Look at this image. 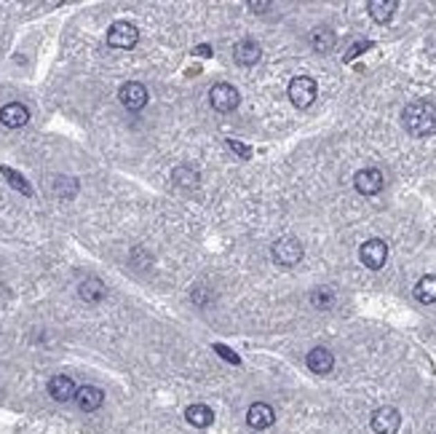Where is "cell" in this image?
<instances>
[{"label":"cell","mask_w":436,"mask_h":434,"mask_svg":"<svg viewBox=\"0 0 436 434\" xmlns=\"http://www.w3.org/2000/svg\"><path fill=\"white\" fill-rule=\"evenodd\" d=\"M401 124L412 137H431L436 134V105L426 100L410 102L401 113Z\"/></svg>","instance_id":"6da1fadb"},{"label":"cell","mask_w":436,"mask_h":434,"mask_svg":"<svg viewBox=\"0 0 436 434\" xmlns=\"http://www.w3.org/2000/svg\"><path fill=\"white\" fill-rule=\"evenodd\" d=\"M287 94H289L292 105L302 110V107L314 105V100H316V94H318V86H316V81H314V78H308V75H300V78H292L289 89H287Z\"/></svg>","instance_id":"7a4b0ae2"},{"label":"cell","mask_w":436,"mask_h":434,"mask_svg":"<svg viewBox=\"0 0 436 434\" xmlns=\"http://www.w3.org/2000/svg\"><path fill=\"white\" fill-rule=\"evenodd\" d=\"M273 252V260H276L278 266H298L300 260H302V244H300L295 236H284V239H278L276 244L271 247Z\"/></svg>","instance_id":"3957f363"},{"label":"cell","mask_w":436,"mask_h":434,"mask_svg":"<svg viewBox=\"0 0 436 434\" xmlns=\"http://www.w3.org/2000/svg\"><path fill=\"white\" fill-rule=\"evenodd\" d=\"M209 102L215 110L219 113H230V110H236L238 102H241V94H238L236 86H230V83H217V86H212V91H209Z\"/></svg>","instance_id":"277c9868"},{"label":"cell","mask_w":436,"mask_h":434,"mask_svg":"<svg viewBox=\"0 0 436 434\" xmlns=\"http://www.w3.org/2000/svg\"><path fill=\"white\" fill-rule=\"evenodd\" d=\"M358 257H361V263H364L367 269H372V271L383 269L385 260H388V244H385L383 239H370V242L361 244Z\"/></svg>","instance_id":"5b68a950"},{"label":"cell","mask_w":436,"mask_h":434,"mask_svg":"<svg viewBox=\"0 0 436 434\" xmlns=\"http://www.w3.org/2000/svg\"><path fill=\"white\" fill-rule=\"evenodd\" d=\"M139 41V30L131 21H116L110 30H107V43L113 48H134Z\"/></svg>","instance_id":"8992f818"},{"label":"cell","mask_w":436,"mask_h":434,"mask_svg":"<svg viewBox=\"0 0 436 434\" xmlns=\"http://www.w3.org/2000/svg\"><path fill=\"white\" fill-rule=\"evenodd\" d=\"M372 432L375 434H397L399 426H401V415H399L397 408L385 405V408H377L372 413V421H370Z\"/></svg>","instance_id":"52a82bcc"},{"label":"cell","mask_w":436,"mask_h":434,"mask_svg":"<svg viewBox=\"0 0 436 434\" xmlns=\"http://www.w3.org/2000/svg\"><path fill=\"white\" fill-rule=\"evenodd\" d=\"M383 172L375 169V166H367V169H361L356 172V177H354V186H356L358 193H364V196H375L383 190Z\"/></svg>","instance_id":"ba28073f"},{"label":"cell","mask_w":436,"mask_h":434,"mask_svg":"<svg viewBox=\"0 0 436 434\" xmlns=\"http://www.w3.org/2000/svg\"><path fill=\"white\" fill-rule=\"evenodd\" d=\"M120 105L126 107V110H131V113H137V110H142L145 105H147V89L142 86V83L131 81L126 83L123 89H120Z\"/></svg>","instance_id":"9c48e42d"},{"label":"cell","mask_w":436,"mask_h":434,"mask_svg":"<svg viewBox=\"0 0 436 434\" xmlns=\"http://www.w3.org/2000/svg\"><path fill=\"white\" fill-rule=\"evenodd\" d=\"M273 421H276V413H273V408L265 405V402H255V405L246 410V424H249L252 429H257V432L271 429Z\"/></svg>","instance_id":"30bf717a"},{"label":"cell","mask_w":436,"mask_h":434,"mask_svg":"<svg viewBox=\"0 0 436 434\" xmlns=\"http://www.w3.org/2000/svg\"><path fill=\"white\" fill-rule=\"evenodd\" d=\"M0 121H3V126H8V129H19V126H24L30 121V110L21 102H8L0 107Z\"/></svg>","instance_id":"8fae6325"},{"label":"cell","mask_w":436,"mask_h":434,"mask_svg":"<svg viewBox=\"0 0 436 434\" xmlns=\"http://www.w3.org/2000/svg\"><path fill=\"white\" fill-rule=\"evenodd\" d=\"M233 57H236V62L241 67H249V64H257L260 57H262V48H260L257 41H252V38H244V41L236 43V48H233Z\"/></svg>","instance_id":"7c38bea8"},{"label":"cell","mask_w":436,"mask_h":434,"mask_svg":"<svg viewBox=\"0 0 436 434\" xmlns=\"http://www.w3.org/2000/svg\"><path fill=\"white\" fill-rule=\"evenodd\" d=\"M308 368L316 372V375H327V372H332V368H335V356H332L329 349L316 346V349L308 352Z\"/></svg>","instance_id":"4fadbf2b"},{"label":"cell","mask_w":436,"mask_h":434,"mask_svg":"<svg viewBox=\"0 0 436 434\" xmlns=\"http://www.w3.org/2000/svg\"><path fill=\"white\" fill-rule=\"evenodd\" d=\"M48 394L57 399V402H67V399H73L78 389H75V383H73V378H67V375H54L51 381H48Z\"/></svg>","instance_id":"5bb4252c"},{"label":"cell","mask_w":436,"mask_h":434,"mask_svg":"<svg viewBox=\"0 0 436 434\" xmlns=\"http://www.w3.org/2000/svg\"><path fill=\"white\" fill-rule=\"evenodd\" d=\"M75 402H78L80 410H86V413H94L97 408H102V402H105V394H102V389H97V386H80L78 394H75Z\"/></svg>","instance_id":"9a60e30c"},{"label":"cell","mask_w":436,"mask_h":434,"mask_svg":"<svg viewBox=\"0 0 436 434\" xmlns=\"http://www.w3.org/2000/svg\"><path fill=\"white\" fill-rule=\"evenodd\" d=\"M397 8H399L397 0H370V3H367V11H370V17H372L377 24L391 21V17L397 14Z\"/></svg>","instance_id":"2e32d148"},{"label":"cell","mask_w":436,"mask_h":434,"mask_svg":"<svg viewBox=\"0 0 436 434\" xmlns=\"http://www.w3.org/2000/svg\"><path fill=\"white\" fill-rule=\"evenodd\" d=\"M185 418L196 426V429H206V426H212V421H215V410L209 408V405H190L188 410H185Z\"/></svg>","instance_id":"e0dca14e"},{"label":"cell","mask_w":436,"mask_h":434,"mask_svg":"<svg viewBox=\"0 0 436 434\" xmlns=\"http://www.w3.org/2000/svg\"><path fill=\"white\" fill-rule=\"evenodd\" d=\"M105 284H102L97 276H89V279H83L78 287V295L86 300V303H100L102 298H105Z\"/></svg>","instance_id":"ac0fdd59"},{"label":"cell","mask_w":436,"mask_h":434,"mask_svg":"<svg viewBox=\"0 0 436 434\" xmlns=\"http://www.w3.org/2000/svg\"><path fill=\"white\" fill-rule=\"evenodd\" d=\"M172 180H174V186H179V188H188V190H193V188H199V183H201L199 172H196L193 166H188V164H179L177 169L172 172Z\"/></svg>","instance_id":"d6986e66"},{"label":"cell","mask_w":436,"mask_h":434,"mask_svg":"<svg viewBox=\"0 0 436 434\" xmlns=\"http://www.w3.org/2000/svg\"><path fill=\"white\" fill-rule=\"evenodd\" d=\"M335 33L329 30V27H316L314 33H311V46L316 48L318 54H327V51H332L335 48Z\"/></svg>","instance_id":"ffe728a7"},{"label":"cell","mask_w":436,"mask_h":434,"mask_svg":"<svg viewBox=\"0 0 436 434\" xmlns=\"http://www.w3.org/2000/svg\"><path fill=\"white\" fill-rule=\"evenodd\" d=\"M415 298L420 303H436V273L423 276L415 284Z\"/></svg>","instance_id":"44dd1931"},{"label":"cell","mask_w":436,"mask_h":434,"mask_svg":"<svg viewBox=\"0 0 436 434\" xmlns=\"http://www.w3.org/2000/svg\"><path fill=\"white\" fill-rule=\"evenodd\" d=\"M0 172H3V177H6V180H8L11 186L17 188V190H21L24 196H30V193H33V188H30V183H27V180H24L21 174H17L14 169H8V166H0Z\"/></svg>","instance_id":"7402d4cb"},{"label":"cell","mask_w":436,"mask_h":434,"mask_svg":"<svg viewBox=\"0 0 436 434\" xmlns=\"http://www.w3.org/2000/svg\"><path fill=\"white\" fill-rule=\"evenodd\" d=\"M311 303H314V309H318V311L332 309V303H335V292H332V289H316V292L311 295Z\"/></svg>","instance_id":"603a6c76"},{"label":"cell","mask_w":436,"mask_h":434,"mask_svg":"<svg viewBox=\"0 0 436 434\" xmlns=\"http://www.w3.org/2000/svg\"><path fill=\"white\" fill-rule=\"evenodd\" d=\"M228 147H230L236 156H241V159H249V156H252V150H249L246 145H241L238 140H228Z\"/></svg>","instance_id":"cb8c5ba5"},{"label":"cell","mask_w":436,"mask_h":434,"mask_svg":"<svg viewBox=\"0 0 436 434\" xmlns=\"http://www.w3.org/2000/svg\"><path fill=\"white\" fill-rule=\"evenodd\" d=\"M367 48H370V43H356V46H354V48H351V51H348V57H345V60H348V62H351V60H354V57H356V54H361V51H367Z\"/></svg>","instance_id":"d4e9b609"},{"label":"cell","mask_w":436,"mask_h":434,"mask_svg":"<svg viewBox=\"0 0 436 434\" xmlns=\"http://www.w3.org/2000/svg\"><path fill=\"white\" fill-rule=\"evenodd\" d=\"M215 349H217L219 354H222V356H225V359H230V362H233V365H236L238 362V356L233 352H228V349H225V346H215Z\"/></svg>","instance_id":"484cf974"},{"label":"cell","mask_w":436,"mask_h":434,"mask_svg":"<svg viewBox=\"0 0 436 434\" xmlns=\"http://www.w3.org/2000/svg\"><path fill=\"white\" fill-rule=\"evenodd\" d=\"M252 11H271V3H249Z\"/></svg>","instance_id":"4316f807"},{"label":"cell","mask_w":436,"mask_h":434,"mask_svg":"<svg viewBox=\"0 0 436 434\" xmlns=\"http://www.w3.org/2000/svg\"><path fill=\"white\" fill-rule=\"evenodd\" d=\"M196 51H199V54H206V57H209V54H212V48H209V46H199V48H196Z\"/></svg>","instance_id":"83f0119b"}]
</instances>
